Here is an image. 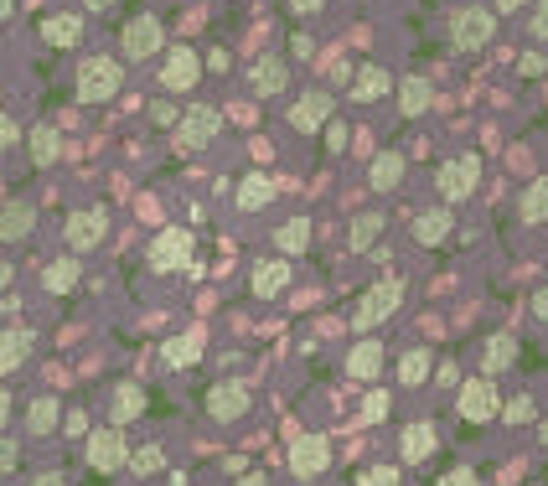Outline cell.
<instances>
[{
	"label": "cell",
	"instance_id": "obj_30",
	"mask_svg": "<svg viewBox=\"0 0 548 486\" xmlns=\"http://www.w3.org/2000/svg\"><path fill=\"white\" fill-rule=\"evenodd\" d=\"M57 419H63V404H57V399H32V409H26V430H32V435H52Z\"/></svg>",
	"mask_w": 548,
	"mask_h": 486
},
{
	"label": "cell",
	"instance_id": "obj_49",
	"mask_svg": "<svg viewBox=\"0 0 548 486\" xmlns=\"http://www.w3.org/2000/svg\"><path fill=\"white\" fill-rule=\"evenodd\" d=\"M32 486H68V476H63V471H42Z\"/></svg>",
	"mask_w": 548,
	"mask_h": 486
},
{
	"label": "cell",
	"instance_id": "obj_20",
	"mask_svg": "<svg viewBox=\"0 0 548 486\" xmlns=\"http://www.w3.org/2000/svg\"><path fill=\"white\" fill-rule=\"evenodd\" d=\"M140 409H145L140 383H114V393H109V419H114V430H119V424H130V419H140Z\"/></svg>",
	"mask_w": 548,
	"mask_h": 486
},
{
	"label": "cell",
	"instance_id": "obj_44",
	"mask_svg": "<svg viewBox=\"0 0 548 486\" xmlns=\"http://www.w3.org/2000/svg\"><path fill=\"white\" fill-rule=\"evenodd\" d=\"M440 486H476V471L471 466H455V471L440 476Z\"/></svg>",
	"mask_w": 548,
	"mask_h": 486
},
{
	"label": "cell",
	"instance_id": "obj_48",
	"mask_svg": "<svg viewBox=\"0 0 548 486\" xmlns=\"http://www.w3.org/2000/svg\"><path fill=\"white\" fill-rule=\"evenodd\" d=\"M6 145H16V119L0 114V150H6Z\"/></svg>",
	"mask_w": 548,
	"mask_h": 486
},
{
	"label": "cell",
	"instance_id": "obj_50",
	"mask_svg": "<svg viewBox=\"0 0 548 486\" xmlns=\"http://www.w3.org/2000/svg\"><path fill=\"white\" fill-rule=\"evenodd\" d=\"M238 486H269V481H264V471H243V476H238Z\"/></svg>",
	"mask_w": 548,
	"mask_h": 486
},
{
	"label": "cell",
	"instance_id": "obj_26",
	"mask_svg": "<svg viewBox=\"0 0 548 486\" xmlns=\"http://www.w3.org/2000/svg\"><path fill=\"white\" fill-rule=\"evenodd\" d=\"M274 202V181L264 176V171H249L238 181V207L243 212H259V207H269Z\"/></svg>",
	"mask_w": 548,
	"mask_h": 486
},
{
	"label": "cell",
	"instance_id": "obj_56",
	"mask_svg": "<svg viewBox=\"0 0 548 486\" xmlns=\"http://www.w3.org/2000/svg\"><path fill=\"white\" fill-rule=\"evenodd\" d=\"M11 16V0H0V21H6Z\"/></svg>",
	"mask_w": 548,
	"mask_h": 486
},
{
	"label": "cell",
	"instance_id": "obj_15",
	"mask_svg": "<svg viewBox=\"0 0 548 486\" xmlns=\"http://www.w3.org/2000/svg\"><path fill=\"white\" fill-rule=\"evenodd\" d=\"M249 285H254L259 300L285 295V285H290V264H285V259H259V264H254V275H249Z\"/></svg>",
	"mask_w": 548,
	"mask_h": 486
},
{
	"label": "cell",
	"instance_id": "obj_31",
	"mask_svg": "<svg viewBox=\"0 0 548 486\" xmlns=\"http://www.w3.org/2000/svg\"><path fill=\"white\" fill-rule=\"evenodd\" d=\"M523 223H548V176H538L533 187L523 192V207H517Z\"/></svg>",
	"mask_w": 548,
	"mask_h": 486
},
{
	"label": "cell",
	"instance_id": "obj_9",
	"mask_svg": "<svg viewBox=\"0 0 548 486\" xmlns=\"http://www.w3.org/2000/svg\"><path fill=\"white\" fill-rule=\"evenodd\" d=\"M455 409H461L466 424H486V419H497V388L492 378H466L461 393H455Z\"/></svg>",
	"mask_w": 548,
	"mask_h": 486
},
{
	"label": "cell",
	"instance_id": "obj_7",
	"mask_svg": "<svg viewBox=\"0 0 548 486\" xmlns=\"http://www.w3.org/2000/svg\"><path fill=\"white\" fill-rule=\"evenodd\" d=\"M104 233H109L104 207H78V212H68V223H63V238L73 243V254L99 249V238H104Z\"/></svg>",
	"mask_w": 548,
	"mask_h": 486
},
{
	"label": "cell",
	"instance_id": "obj_8",
	"mask_svg": "<svg viewBox=\"0 0 548 486\" xmlns=\"http://www.w3.org/2000/svg\"><path fill=\"white\" fill-rule=\"evenodd\" d=\"M119 52H125L130 63H140V57H150V52H161V21L150 16V11L130 16L125 32H119Z\"/></svg>",
	"mask_w": 548,
	"mask_h": 486
},
{
	"label": "cell",
	"instance_id": "obj_14",
	"mask_svg": "<svg viewBox=\"0 0 548 486\" xmlns=\"http://www.w3.org/2000/svg\"><path fill=\"white\" fill-rule=\"evenodd\" d=\"M243 409H249V388H243V383L228 378V383H212V388H207V414H212V419L233 424Z\"/></svg>",
	"mask_w": 548,
	"mask_h": 486
},
{
	"label": "cell",
	"instance_id": "obj_45",
	"mask_svg": "<svg viewBox=\"0 0 548 486\" xmlns=\"http://www.w3.org/2000/svg\"><path fill=\"white\" fill-rule=\"evenodd\" d=\"M326 145H331V150L347 145V125H342V119H331V125H326Z\"/></svg>",
	"mask_w": 548,
	"mask_h": 486
},
{
	"label": "cell",
	"instance_id": "obj_19",
	"mask_svg": "<svg viewBox=\"0 0 548 486\" xmlns=\"http://www.w3.org/2000/svg\"><path fill=\"white\" fill-rule=\"evenodd\" d=\"M32 347H37V337L26 326H16V331H0V378H6L11 368H21L26 357H32Z\"/></svg>",
	"mask_w": 548,
	"mask_h": 486
},
{
	"label": "cell",
	"instance_id": "obj_34",
	"mask_svg": "<svg viewBox=\"0 0 548 486\" xmlns=\"http://www.w3.org/2000/svg\"><path fill=\"white\" fill-rule=\"evenodd\" d=\"M42 285H47L52 295H68V290H78V259H57V264H47Z\"/></svg>",
	"mask_w": 548,
	"mask_h": 486
},
{
	"label": "cell",
	"instance_id": "obj_38",
	"mask_svg": "<svg viewBox=\"0 0 548 486\" xmlns=\"http://www.w3.org/2000/svg\"><path fill=\"white\" fill-rule=\"evenodd\" d=\"M357 486H399V466H368L357 476Z\"/></svg>",
	"mask_w": 548,
	"mask_h": 486
},
{
	"label": "cell",
	"instance_id": "obj_4",
	"mask_svg": "<svg viewBox=\"0 0 548 486\" xmlns=\"http://www.w3.org/2000/svg\"><path fill=\"white\" fill-rule=\"evenodd\" d=\"M476 181H481V161H476V156H450V161H440V171H435V187H440L445 202L471 197Z\"/></svg>",
	"mask_w": 548,
	"mask_h": 486
},
{
	"label": "cell",
	"instance_id": "obj_22",
	"mask_svg": "<svg viewBox=\"0 0 548 486\" xmlns=\"http://www.w3.org/2000/svg\"><path fill=\"white\" fill-rule=\"evenodd\" d=\"M347 373H352V378H362V383L378 378V373H383V347H378L373 337H362V342L347 352Z\"/></svg>",
	"mask_w": 548,
	"mask_h": 486
},
{
	"label": "cell",
	"instance_id": "obj_37",
	"mask_svg": "<svg viewBox=\"0 0 548 486\" xmlns=\"http://www.w3.org/2000/svg\"><path fill=\"white\" fill-rule=\"evenodd\" d=\"M135 476H156V471H166V455L156 450V445H145V450H130V461H125Z\"/></svg>",
	"mask_w": 548,
	"mask_h": 486
},
{
	"label": "cell",
	"instance_id": "obj_46",
	"mask_svg": "<svg viewBox=\"0 0 548 486\" xmlns=\"http://www.w3.org/2000/svg\"><path fill=\"white\" fill-rule=\"evenodd\" d=\"M285 6H290L295 16H316V11L326 6V0H285Z\"/></svg>",
	"mask_w": 548,
	"mask_h": 486
},
{
	"label": "cell",
	"instance_id": "obj_32",
	"mask_svg": "<svg viewBox=\"0 0 548 486\" xmlns=\"http://www.w3.org/2000/svg\"><path fill=\"white\" fill-rule=\"evenodd\" d=\"M399 109H404L409 119L430 109V78H404V83H399Z\"/></svg>",
	"mask_w": 548,
	"mask_h": 486
},
{
	"label": "cell",
	"instance_id": "obj_29",
	"mask_svg": "<svg viewBox=\"0 0 548 486\" xmlns=\"http://www.w3.org/2000/svg\"><path fill=\"white\" fill-rule=\"evenodd\" d=\"M383 228H388V223H383V212H357L352 228H347V243H352V249H373Z\"/></svg>",
	"mask_w": 548,
	"mask_h": 486
},
{
	"label": "cell",
	"instance_id": "obj_13",
	"mask_svg": "<svg viewBox=\"0 0 548 486\" xmlns=\"http://www.w3.org/2000/svg\"><path fill=\"white\" fill-rule=\"evenodd\" d=\"M331 466V445L321 440V435H300L295 445H290V471L295 476H321Z\"/></svg>",
	"mask_w": 548,
	"mask_h": 486
},
{
	"label": "cell",
	"instance_id": "obj_24",
	"mask_svg": "<svg viewBox=\"0 0 548 486\" xmlns=\"http://www.w3.org/2000/svg\"><path fill=\"white\" fill-rule=\"evenodd\" d=\"M161 357H166V368H192V362L202 357V331L192 326V331H181V337H171L161 347Z\"/></svg>",
	"mask_w": 548,
	"mask_h": 486
},
{
	"label": "cell",
	"instance_id": "obj_1",
	"mask_svg": "<svg viewBox=\"0 0 548 486\" xmlns=\"http://www.w3.org/2000/svg\"><path fill=\"white\" fill-rule=\"evenodd\" d=\"M119 88H125V68L114 57H83L78 63V83H73L78 104H109Z\"/></svg>",
	"mask_w": 548,
	"mask_h": 486
},
{
	"label": "cell",
	"instance_id": "obj_6",
	"mask_svg": "<svg viewBox=\"0 0 548 486\" xmlns=\"http://www.w3.org/2000/svg\"><path fill=\"white\" fill-rule=\"evenodd\" d=\"M83 455H88V466H94V471H104V476H109V471H119V466L130 461V445H125V435H119L114 424H104V430L88 435Z\"/></svg>",
	"mask_w": 548,
	"mask_h": 486
},
{
	"label": "cell",
	"instance_id": "obj_18",
	"mask_svg": "<svg viewBox=\"0 0 548 486\" xmlns=\"http://www.w3.org/2000/svg\"><path fill=\"white\" fill-rule=\"evenodd\" d=\"M450 228H455V218H450V207H424L419 218H414V243H445L450 238Z\"/></svg>",
	"mask_w": 548,
	"mask_h": 486
},
{
	"label": "cell",
	"instance_id": "obj_11",
	"mask_svg": "<svg viewBox=\"0 0 548 486\" xmlns=\"http://www.w3.org/2000/svg\"><path fill=\"white\" fill-rule=\"evenodd\" d=\"M187 254H192V233H187V228H161L145 259H150V269H161V275H166V269L187 264Z\"/></svg>",
	"mask_w": 548,
	"mask_h": 486
},
{
	"label": "cell",
	"instance_id": "obj_36",
	"mask_svg": "<svg viewBox=\"0 0 548 486\" xmlns=\"http://www.w3.org/2000/svg\"><path fill=\"white\" fill-rule=\"evenodd\" d=\"M424 378H430V352H424V347H414V352H404V357H399V383H409V388H419Z\"/></svg>",
	"mask_w": 548,
	"mask_h": 486
},
{
	"label": "cell",
	"instance_id": "obj_2",
	"mask_svg": "<svg viewBox=\"0 0 548 486\" xmlns=\"http://www.w3.org/2000/svg\"><path fill=\"white\" fill-rule=\"evenodd\" d=\"M399 306H404V285H399V280H383V285H373L368 295H357L352 326H357V331H373V326H383Z\"/></svg>",
	"mask_w": 548,
	"mask_h": 486
},
{
	"label": "cell",
	"instance_id": "obj_28",
	"mask_svg": "<svg viewBox=\"0 0 548 486\" xmlns=\"http://www.w3.org/2000/svg\"><path fill=\"white\" fill-rule=\"evenodd\" d=\"M388 68H378V63H368V68H357V83H352V99L357 104H373V99H383L388 94Z\"/></svg>",
	"mask_w": 548,
	"mask_h": 486
},
{
	"label": "cell",
	"instance_id": "obj_21",
	"mask_svg": "<svg viewBox=\"0 0 548 486\" xmlns=\"http://www.w3.org/2000/svg\"><path fill=\"white\" fill-rule=\"evenodd\" d=\"M512 357H517L512 331H492V337H486V347H481V368H486V378H492V373H507V368H512Z\"/></svg>",
	"mask_w": 548,
	"mask_h": 486
},
{
	"label": "cell",
	"instance_id": "obj_47",
	"mask_svg": "<svg viewBox=\"0 0 548 486\" xmlns=\"http://www.w3.org/2000/svg\"><path fill=\"white\" fill-rule=\"evenodd\" d=\"M16 461H21V450H16L11 440H0V471H11Z\"/></svg>",
	"mask_w": 548,
	"mask_h": 486
},
{
	"label": "cell",
	"instance_id": "obj_23",
	"mask_svg": "<svg viewBox=\"0 0 548 486\" xmlns=\"http://www.w3.org/2000/svg\"><path fill=\"white\" fill-rule=\"evenodd\" d=\"M32 228H37V207L32 202H11L6 212H0V238L6 243H21Z\"/></svg>",
	"mask_w": 548,
	"mask_h": 486
},
{
	"label": "cell",
	"instance_id": "obj_17",
	"mask_svg": "<svg viewBox=\"0 0 548 486\" xmlns=\"http://www.w3.org/2000/svg\"><path fill=\"white\" fill-rule=\"evenodd\" d=\"M249 83H254V94H259V99H274V94H280V88L290 83L285 57H259L254 73H249Z\"/></svg>",
	"mask_w": 548,
	"mask_h": 486
},
{
	"label": "cell",
	"instance_id": "obj_5",
	"mask_svg": "<svg viewBox=\"0 0 548 486\" xmlns=\"http://www.w3.org/2000/svg\"><path fill=\"white\" fill-rule=\"evenodd\" d=\"M161 83H166V94H192V88L202 83V57H197V47H171L166 63H161Z\"/></svg>",
	"mask_w": 548,
	"mask_h": 486
},
{
	"label": "cell",
	"instance_id": "obj_54",
	"mask_svg": "<svg viewBox=\"0 0 548 486\" xmlns=\"http://www.w3.org/2000/svg\"><path fill=\"white\" fill-rule=\"evenodd\" d=\"M517 6H528V0H497V11H517Z\"/></svg>",
	"mask_w": 548,
	"mask_h": 486
},
{
	"label": "cell",
	"instance_id": "obj_43",
	"mask_svg": "<svg viewBox=\"0 0 548 486\" xmlns=\"http://www.w3.org/2000/svg\"><path fill=\"white\" fill-rule=\"evenodd\" d=\"M528 32L538 42H548V0H533V21H528Z\"/></svg>",
	"mask_w": 548,
	"mask_h": 486
},
{
	"label": "cell",
	"instance_id": "obj_35",
	"mask_svg": "<svg viewBox=\"0 0 548 486\" xmlns=\"http://www.w3.org/2000/svg\"><path fill=\"white\" fill-rule=\"evenodd\" d=\"M57 150H63V140H57V125H37V130H32V161H37V166H52Z\"/></svg>",
	"mask_w": 548,
	"mask_h": 486
},
{
	"label": "cell",
	"instance_id": "obj_42",
	"mask_svg": "<svg viewBox=\"0 0 548 486\" xmlns=\"http://www.w3.org/2000/svg\"><path fill=\"white\" fill-rule=\"evenodd\" d=\"M502 414H507L512 424H528V419H533V399H528V393H517V399H512Z\"/></svg>",
	"mask_w": 548,
	"mask_h": 486
},
{
	"label": "cell",
	"instance_id": "obj_12",
	"mask_svg": "<svg viewBox=\"0 0 548 486\" xmlns=\"http://www.w3.org/2000/svg\"><path fill=\"white\" fill-rule=\"evenodd\" d=\"M218 109H207V104H197V109H187L176 119V140H181V150H202L212 135H218Z\"/></svg>",
	"mask_w": 548,
	"mask_h": 486
},
{
	"label": "cell",
	"instance_id": "obj_3",
	"mask_svg": "<svg viewBox=\"0 0 548 486\" xmlns=\"http://www.w3.org/2000/svg\"><path fill=\"white\" fill-rule=\"evenodd\" d=\"M492 32H497V16L486 11V6H471V11H461V16L450 21L455 52H481L486 42H492Z\"/></svg>",
	"mask_w": 548,
	"mask_h": 486
},
{
	"label": "cell",
	"instance_id": "obj_16",
	"mask_svg": "<svg viewBox=\"0 0 548 486\" xmlns=\"http://www.w3.org/2000/svg\"><path fill=\"white\" fill-rule=\"evenodd\" d=\"M435 445H440L435 424H424V419L404 424V435H399V450H404V461H430V455H435Z\"/></svg>",
	"mask_w": 548,
	"mask_h": 486
},
{
	"label": "cell",
	"instance_id": "obj_41",
	"mask_svg": "<svg viewBox=\"0 0 548 486\" xmlns=\"http://www.w3.org/2000/svg\"><path fill=\"white\" fill-rule=\"evenodd\" d=\"M517 73H523V78H543L548 73V57L543 52H523V57H517Z\"/></svg>",
	"mask_w": 548,
	"mask_h": 486
},
{
	"label": "cell",
	"instance_id": "obj_10",
	"mask_svg": "<svg viewBox=\"0 0 548 486\" xmlns=\"http://www.w3.org/2000/svg\"><path fill=\"white\" fill-rule=\"evenodd\" d=\"M290 125L300 130V135H316V130H326V119H331V94L326 88H306L295 104H290Z\"/></svg>",
	"mask_w": 548,
	"mask_h": 486
},
{
	"label": "cell",
	"instance_id": "obj_33",
	"mask_svg": "<svg viewBox=\"0 0 548 486\" xmlns=\"http://www.w3.org/2000/svg\"><path fill=\"white\" fill-rule=\"evenodd\" d=\"M274 243H280L285 254H306V249H311V223H306V218H290V223H280Z\"/></svg>",
	"mask_w": 548,
	"mask_h": 486
},
{
	"label": "cell",
	"instance_id": "obj_55",
	"mask_svg": "<svg viewBox=\"0 0 548 486\" xmlns=\"http://www.w3.org/2000/svg\"><path fill=\"white\" fill-rule=\"evenodd\" d=\"M114 6V0H88V11H109Z\"/></svg>",
	"mask_w": 548,
	"mask_h": 486
},
{
	"label": "cell",
	"instance_id": "obj_40",
	"mask_svg": "<svg viewBox=\"0 0 548 486\" xmlns=\"http://www.w3.org/2000/svg\"><path fill=\"white\" fill-rule=\"evenodd\" d=\"M383 414H388V393L373 388V393H368V404H362V424H378Z\"/></svg>",
	"mask_w": 548,
	"mask_h": 486
},
{
	"label": "cell",
	"instance_id": "obj_27",
	"mask_svg": "<svg viewBox=\"0 0 548 486\" xmlns=\"http://www.w3.org/2000/svg\"><path fill=\"white\" fill-rule=\"evenodd\" d=\"M78 32H83V21H78V16H68V11L42 16V42H47V47H73V42H78Z\"/></svg>",
	"mask_w": 548,
	"mask_h": 486
},
{
	"label": "cell",
	"instance_id": "obj_52",
	"mask_svg": "<svg viewBox=\"0 0 548 486\" xmlns=\"http://www.w3.org/2000/svg\"><path fill=\"white\" fill-rule=\"evenodd\" d=\"M533 311H538V316H548V285H543V290L533 295Z\"/></svg>",
	"mask_w": 548,
	"mask_h": 486
},
{
	"label": "cell",
	"instance_id": "obj_39",
	"mask_svg": "<svg viewBox=\"0 0 548 486\" xmlns=\"http://www.w3.org/2000/svg\"><path fill=\"white\" fill-rule=\"evenodd\" d=\"M176 104L171 99H156V104H150V125H161V130H176Z\"/></svg>",
	"mask_w": 548,
	"mask_h": 486
},
{
	"label": "cell",
	"instance_id": "obj_51",
	"mask_svg": "<svg viewBox=\"0 0 548 486\" xmlns=\"http://www.w3.org/2000/svg\"><path fill=\"white\" fill-rule=\"evenodd\" d=\"M11 280H16V269H11L6 259H0V295H6V285H11Z\"/></svg>",
	"mask_w": 548,
	"mask_h": 486
},
{
	"label": "cell",
	"instance_id": "obj_53",
	"mask_svg": "<svg viewBox=\"0 0 548 486\" xmlns=\"http://www.w3.org/2000/svg\"><path fill=\"white\" fill-rule=\"evenodd\" d=\"M6 419H11V393L0 388V424H6Z\"/></svg>",
	"mask_w": 548,
	"mask_h": 486
},
{
	"label": "cell",
	"instance_id": "obj_25",
	"mask_svg": "<svg viewBox=\"0 0 548 486\" xmlns=\"http://www.w3.org/2000/svg\"><path fill=\"white\" fill-rule=\"evenodd\" d=\"M368 181H373V192H393V187H399V181H404V156H399V150H383V156H373Z\"/></svg>",
	"mask_w": 548,
	"mask_h": 486
}]
</instances>
